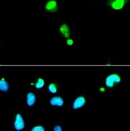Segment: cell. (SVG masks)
<instances>
[{
	"label": "cell",
	"instance_id": "obj_1",
	"mask_svg": "<svg viewBox=\"0 0 130 131\" xmlns=\"http://www.w3.org/2000/svg\"><path fill=\"white\" fill-rule=\"evenodd\" d=\"M120 82V75H118L117 73H112L107 76V78L105 79V85L108 88L112 89L114 87V85L116 83H119Z\"/></svg>",
	"mask_w": 130,
	"mask_h": 131
},
{
	"label": "cell",
	"instance_id": "obj_2",
	"mask_svg": "<svg viewBox=\"0 0 130 131\" xmlns=\"http://www.w3.org/2000/svg\"><path fill=\"white\" fill-rule=\"evenodd\" d=\"M129 2V0H108V5L114 10H121Z\"/></svg>",
	"mask_w": 130,
	"mask_h": 131
},
{
	"label": "cell",
	"instance_id": "obj_3",
	"mask_svg": "<svg viewBox=\"0 0 130 131\" xmlns=\"http://www.w3.org/2000/svg\"><path fill=\"white\" fill-rule=\"evenodd\" d=\"M14 126L15 130L17 131L22 130L25 128V123L23 121V118L20 113L16 115L14 123Z\"/></svg>",
	"mask_w": 130,
	"mask_h": 131
},
{
	"label": "cell",
	"instance_id": "obj_4",
	"mask_svg": "<svg viewBox=\"0 0 130 131\" xmlns=\"http://www.w3.org/2000/svg\"><path fill=\"white\" fill-rule=\"evenodd\" d=\"M45 9L49 12H54L58 10V3L55 0H49L45 5Z\"/></svg>",
	"mask_w": 130,
	"mask_h": 131
},
{
	"label": "cell",
	"instance_id": "obj_5",
	"mask_svg": "<svg viewBox=\"0 0 130 131\" xmlns=\"http://www.w3.org/2000/svg\"><path fill=\"white\" fill-rule=\"evenodd\" d=\"M85 101H86V100H85V98L84 96H78V97L75 98V101L73 102V108L75 109V110L81 108L85 104Z\"/></svg>",
	"mask_w": 130,
	"mask_h": 131
},
{
	"label": "cell",
	"instance_id": "obj_6",
	"mask_svg": "<svg viewBox=\"0 0 130 131\" xmlns=\"http://www.w3.org/2000/svg\"><path fill=\"white\" fill-rule=\"evenodd\" d=\"M50 104L52 106L61 107L64 105V101L61 96H53L50 99Z\"/></svg>",
	"mask_w": 130,
	"mask_h": 131
},
{
	"label": "cell",
	"instance_id": "obj_7",
	"mask_svg": "<svg viewBox=\"0 0 130 131\" xmlns=\"http://www.w3.org/2000/svg\"><path fill=\"white\" fill-rule=\"evenodd\" d=\"M60 32L63 36H64L66 39H69L70 36V30L68 24H63L59 28Z\"/></svg>",
	"mask_w": 130,
	"mask_h": 131
},
{
	"label": "cell",
	"instance_id": "obj_8",
	"mask_svg": "<svg viewBox=\"0 0 130 131\" xmlns=\"http://www.w3.org/2000/svg\"><path fill=\"white\" fill-rule=\"evenodd\" d=\"M36 97L33 92H29L26 95V104L28 106L31 107L36 103Z\"/></svg>",
	"mask_w": 130,
	"mask_h": 131
},
{
	"label": "cell",
	"instance_id": "obj_9",
	"mask_svg": "<svg viewBox=\"0 0 130 131\" xmlns=\"http://www.w3.org/2000/svg\"><path fill=\"white\" fill-rule=\"evenodd\" d=\"M9 89V85L4 79H0V91L7 92Z\"/></svg>",
	"mask_w": 130,
	"mask_h": 131
},
{
	"label": "cell",
	"instance_id": "obj_10",
	"mask_svg": "<svg viewBox=\"0 0 130 131\" xmlns=\"http://www.w3.org/2000/svg\"><path fill=\"white\" fill-rule=\"evenodd\" d=\"M45 85V81L44 79H41V78H39L37 80L36 84H35V87L36 89H42L43 87Z\"/></svg>",
	"mask_w": 130,
	"mask_h": 131
},
{
	"label": "cell",
	"instance_id": "obj_11",
	"mask_svg": "<svg viewBox=\"0 0 130 131\" xmlns=\"http://www.w3.org/2000/svg\"><path fill=\"white\" fill-rule=\"evenodd\" d=\"M49 91L51 93H56L58 92V86L55 83H51L49 85Z\"/></svg>",
	"mask_w": 130,
	"mask_h": 131
},
{
	"label": "cell",
	"instance_id": "obj_12",
	"mask_svg": "<svg viewBox=\"0 0 130 131\" xmlns=\"http://www.w3.org/2000/svg\"><path fill=\"white\" fill-rule=\"evenodd\" d=\"M31 131H45V128L41 125H36L34 126Z\"/></svg>",
	"mask_w": 130,
	"mask_h": 131
},
{
	"label": "cell",
	"instance_id": "obj_13",
	"mask_svg": "<svg viewBox=\"0 0 130 131\" xmlns=\"http://www.w3.org/2000/svg\"><path fill=\"white\" fill-rule=\"evenodd\" d=\"M53 131H62V127L59 125H57L53 128Z\"/></svg>",
	"mask_w": 130,
	"mask_h": 131
},
{
	"label": "cell",
	"instance_id": "obj_14",
	"mask_svg": "<svg viewBox=\"0 0 130 131\" xmlns=\"http://www.w3.org/2000/svg\"><path fill=\"white\" fill-rule=\"evenodd\" d=\"M66 43H67V44H68V46H72V45L73 44L74 41H73V40L71 39H68L67 41H66Z\"/></svg>",
	"mask_w": 130,
	"mask_h": 131
},
{
	"label": "cell",
	"instance_id": "obj_15",
	"mask_svg": "<svg viewBox=\"0 0 130 131\" xmlns=\"http://www.w3.org/2000/svg\"><path fill=\"white\" fill-rule=\"evenodd\" d=\"M100 91H104V88H100Z\"/></svg>",
	"mask_w": 130,
	"mask_h": 131
}]
</instances>
